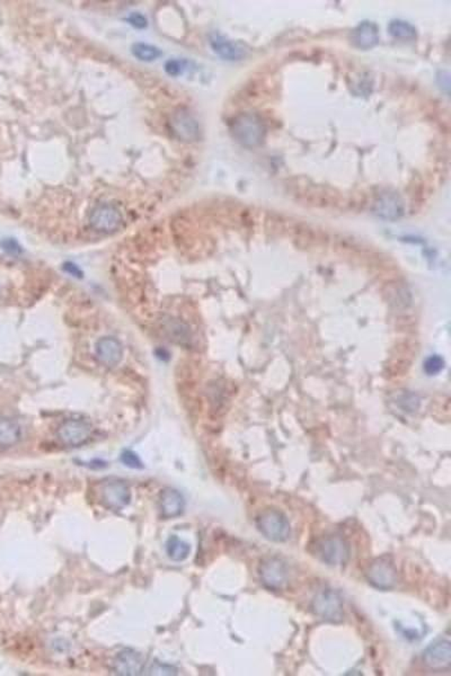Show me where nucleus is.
Instances as JSON below:
<instances>
[{"label": "nucleus", "mask_w": 451, "mask_h": 676, "mask_svg": "<svg viewBox=\"0 0 451 676\" xmlns=\"http://www.w3.org/2000/svg\"><path fill=\"white\" fill-rule=\"evenodd\" d=\"M441 360L437 358H432L428 361L426 363V370L430 372V373H435V372L439 371L441 369Z\"/></svg>", "instance_id": "26"}, {"label": "nucleus", "mask_w": 451, "mask_h": 676, "mask_svg": "<svg viewBox=\"0 0 451 676\" xmlns=\"http://www.w3.org/2000/svg\"><path fill=\"white\" fill-rule=\"evenodd\" d=\"M164 69H165V73L171 76V77H177V76H180L181 73H183L184 66H183V62L180 61V60L171 59L165 62Z\"/></svg>", "instance_id": "25"}, {"label": "nucleus", "mask_w": 451, "mask_h": 676, "mask_svg": "<svg viewBox=\"0 0 451 676\" xmlns=\"http://www.w3.org/2000/svg\"><path fill=\"white\" fill-rule=\"evenodd\" d=\"M160 507L162 515L165 519L180 517L184 511V497L176 489L165 488L160 493Z\"/></svg>", "instance_id": "16"}, {"label": "nucleus", "mask_w": 451, "mask_h": 676, "mask_svg": "<svg viewBox=\"0 0 451 676\" xmlns=\"http://www.w3.org/2000/svg\"><path fill=\"white\" fill-rule=\"evenodd\" d=\"M121 461L124 462V466L131 469H141L143 467L140 458L130 450H126L121 454Z\"/></svg>", "instance_id": "23"}, {"label": "nucleus", "mask_w": 451, "mask_h": 676, "mask_svg": "<svg viewBox=\"0 0 451 676\" xmlns=\"http://www.w3.org/2000/svg\"><path fill=\"white\" fill-rule=\"evenodd\" d=\"M22 437L20 425L9 418H0V447L16 445Z\"/></svg>", "instance_id": "19"}, {"label": "nucleus", "mask_w": 451, "mask_h": 676, "mask_svg": "<svg viewBox=\"0 0 451 676\" xmlns=\"http://www.w3.org/2000/svg\"><path fill=\"white\" fill-rule=\"evenodd\" d=\"M162 326L172 342L182 346H190L192 343V332L184 322L174 317L165 316L162 319Z\"/></svg>", "instance_id": "15"}, {"label": "nucleus", "mask_w": 451, "mask_h": 676, "mask_svg": "<svg viewBox=\"0 0 451 676\" xmlns=\"http://www.w3.org/2000/svg\"><path fill=\"white\" fill-rule=\"evenodd\" d=\"M258 531L270 541H287L291 533L290 523L282 512L267 509L256 517Z\"/></svg>", "instance_id": "2"}, {"label": "nucleus", "mask_w": 451, "mask_h": 676, "mask_svg": "<svg viewBox=\"0 0 451 676\" xmlns=\"http://www.w3.org/2000/svg\"><path fill=\"white\" fill-rule=\"evenodd\" d=\"M351 41L356 48L370 50L379 42V30L373 22H362L351 34Z\"/></svg>", "instance_id": "14"}, {"label": "nucleus", "mask_w": 451, "mask_h": 676, "mask_svg": "<svg viewBox=\"0 0 451 676\" xmlns=\"http://www.w3.org/2000/svg\"><path fill=\"white\" fill-rule=\"evenodd\" d=\"M131 52L135 58L143 62H152L160 59L163 56V51L156 45L148 44L145 42H136L132 44Z\"/></svg>", "instance_id": "21"}, {"label": "nucleus", "mask_w": 451, "mask_h": 676, "mask_svg": "<svg viewBox=\"0 0 451 676\" xmlns=\"http://www.w3.org/2000/svg\"><path fill=\"white\" fill-rule=\"evenodd\" d=\"M375 215L380 218L395 220L403 215V203L394 194H385L375 203Z\"/></svg>", "instance_id": "18"}, {"label": "nucleus", "mask_w": 451, "mask_h": 676, "mask_svg": "<svg viewBox=\"0 0 451 676\" xmlns=\"http://www.w3.org/2000/svg\"><path fill=\"white\" fill-rule=\"evenodd\" d=\"M423 660L428 668L435 671H443L450 668V641L443 639L430 645L423 653Z\"/></svg>", "instance_id": "12"}, {"label": "nucleus", "mask_w": 451, "mask_h": 676, "mask_svg": "<svg viewBox=\"0 0 451 676\" xmlns=\"http://www.w3.org/2000/svg\"><path fill=\"white\" fill-rule=\"evenodd\" d=\"M92 434L90 425L83 419H69L60 425L58 439L67 447H79L88 442Z\"/></svg>", "instance_id": "9"}, {"label": "nucleus", "mask_w": 451, "mask_h": 676, "mask_svg": "<svg viewBox=\"0 0 451 676\" xmlns=\"http://www.w3.org/2000/svg\"><path fill=\"white\" fill-rule=\"evenodd\" d=\"M367 579L378 590H390L397 583V569L392 559L381 557L370 565Z\"/></svg>", "instance_id": "5"}, {"label": "nucleus", "mask_w": 451, "mask_h": 676, "mask_svg": "<svg viewBox=\"0 0 451 676\" xmlns=\"http://www.w3.org/2000/svg\"><path fill=\"white\" fill-rule=\"evenodd\" d=\"M96 354L102 363L114 366L122 358L124 349L118 339L113 337H103L96 344Z\"/></svg>", "instance_id": "17"}, {"label": "nucleus", "mask_w": 451, "mask_h": 676, "mask_svg": "<svg viewBox=\"0 0 451 676\" xmlns=\"http://www.w3.org/2000/svg\"><path fill=\"white\" fill-rule=\"evenodd\" d=\"M311 608L315 615L330 622H341L344 617L342 598L333 590H323L317 593Z\"/></svg>", "instance_id": "3"}, {"label": "nucleus", "mask_w": 451, "mask_h": 676, "mask_svg": "<svg viewBox=\"0 0 451 676\" xmlns=\"http://www.w3.org/2000/svg\"><path fill=\"white\" fill-rule=\"evenodd\" d=\"M166 553H167V555H169L172 560H174V562H183V560L188 558V555H190L191 545H188V542L181 539V538L176 537V536H172V537L169 538L167 542H166Z\"/></svg>", "instance_id": "20"}, {"label": "nucleus", "mask_w": 451, "mask_h": 676, "mask_svg": "<svg viewBox=\"0 0 451 676\" xmlns=\"http://www.w3.org/2000/svg\"><path fill=\"white\" fill-rule=\"evenodd\" d=\"M209 43L213 52L227 61H239L246 58L248 54V49L244 44L228 39L222 34H211Z\"/></svg>", "instance_id": "10"}, {"label": "nucleus", "mask_w": 451, "mask_h": 676, "mask_svg": "<svg viewBox=\"0 0 451 676\" xmlns=\"http://www.w3.org/2000/svg\"><path fill=\"white\" fill-rule=\"evenodd\" d=\"M388 31H390L392 37L404 40V41L416 37V28L412 24L405 22V20H392L388 26Z\"/></svg>", "instance_id": "22"}, {"label": "nucleus", "mask_w": 451, "mask_h": 676, "mask_svg": "<svg viewBox=\"0 0 451 676\" xmlns=\"http://www.w3.org/2000/svg\"><path fill=\"white\" fill-rule=\"evenodd\" d=\"M258 573L264 586L269 590H281L288 581V567L286 562L277 557L264 559L260 565Z\"/></svg>", "instance_id": "7"}, {"label": "nucleus", "mask_w": 451, "mask_h": 676, "mask_svg": "<svg viewBox=\"0 0 451 676\" xmlns=\"http://www.w3.org/2000/svg\"><path fill=\"white\" fill-rule=\"evenodd\" d=\"M126 20L129 23L130 25L133 26L137 30H143L148 26V20H147L146 16L139 13V11L130 13Z\"/></svg>", "instance_id": "24"}, {"label": "nucleus", "mask_w": 451, "mask_h": 676, "mask_svg": "<svg viewBox=\"0 0 451 676\" xmlns=\"http://www.w3.org/2000/svg\"><path fill=\"white\" fill-rule=\"evenodd\" d=\"M171 126L176 137L184 143H192L199 138V123L186 109H179L174 113Z\"/></svg>", "instance_id": "11"}, {"label": "nucleus", "mask_w": 451, "mask_h": 676, "mask_svg": "<svg viewBox=\"0 0 451 676\" xmlns=\"http://www.w3.org/2000/svg\"><path fill=\"white\" fill-rule=\"evenodd\" d=\"M230 132L237 143L252 148L263 143L265 128L258 115L245 113L231 122Z\"/></svg>", "instance_id": "1"}, {"label": "nucleus", "mask_w": 451, "mask_h": 676, "mask_svg": "<svg viewBox=\"0 0 451 676\" xmlns=\"http://www.w3.org/2000/svg\"><path fill=\"white\" fill-rule=\"evenodd\" d=\"M4 247H5V249L7 251V252L13 253V254H16V253H18L20 251V246L17 245L16 241H11V239H9V241H6L5 243H4Z\"/></svg>", "instance_id": "28"}, {"label": "nucleus", "mask_w": 451, "mask_h": 676, "mask_svg": "<svg viewBox=\"0 0 451 676\" xmlns=\"http://www.w3.org/2000/svg\"><path fill=\"white\" fill-rule=\"evenodd\" d=\"M317 553L323 562L331 566H342L350 558L349 543L339 536H328L320 540Z\"/></svg>", "instance_id": "4"}, {"label": "nucleus", "mask_w": 451, "mask_h": 676, "mask_svg": "<svg viewBox=\"0 0 451 676\" xmlns=\"http://www.w3.org/2000/svg\"><path fill=\"white\" fill-rule=\"evenodd\" d=\"M101 500L104 506L112 511H120L129 505L131 492L126 483L118 479L107 481L101 489Z\"/></svg>", "instance_id": "8"}, {"label": "nucleus", "mask_w": 451, "mask_h": 676, "mask_svg": "<svg viewBox=\"0 0 451 676\" xmlns=\"http://www.w3.org/2000/svg\"><path fill=\"white\" fill-rule=\"evenodd\" d=\"M124 217L120 210L113 204H98L90 215V224L92 229L102 234H112L120 228Z\"/></svg>", "instance_id": "6"}, {"label": "nucleus", "mask_w": 451, "mask_h": 676, "mask_svg": "<svg viewBox=\"0 0 451 676\" xmlns=\"http://www.w3.org/2000/svg\"><path fill=\"white\" fill-rule=\"evenodd\" d=\"M64 270H65L67 273L71 274L73 277H82L83 272L82 270L79 269L78 266L75 265L73 263H65L64 264Z\"/></svg>", "instance_id": "27"}, {"label": "nucleus", "mask_w": 451, "mask_h": 676, "mask_svg": "<svg viewBox=\"0 0 451 676\" xmlns=\"http://www.w3.org/2000/svg\"><path fill=\"white\" fill-rule=\"evenodd\" d=\"M143 666L145 660L140 653L132 649H124L113 660V671L119 675H139L143 671Z\"/></svg>", "instance_id": "13"}]
</instances>
